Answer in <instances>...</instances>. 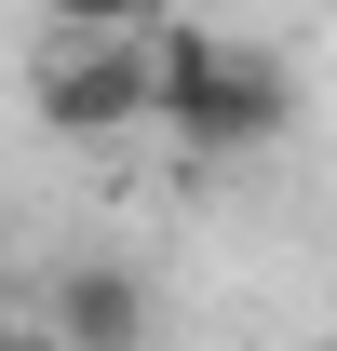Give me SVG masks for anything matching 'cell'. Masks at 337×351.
<instances>
[{
    "label": "cell",
    "instance_id": "cell-1",
    "mask_svg": "<svg viewBox=\"0 0 337 351\" xmlns=\"http://www.w3.org/2000/svg\"><path fill=\"white\" fill-rule=\"evenodd\" d=\"M284 54L256 41H216V27H162L149 41V122L189 149V162H243V149H270L284 135Z\"/></svg>",
    "mask_w": 337,
    "mask_h": 351
},
{
    "label": "cell",
    "instance_id": "cell-4",
    "mask_svg": "<svg viewBox=\"0 0 337 351\" xmlns=\"http://www.w3.org/2000/svg\"><path fill=\"white\" fill-rule=\"evenodd\" d=\"M175 27V0H41V41H149Z\"/></svg>",
    "mask_w": 337,
    "mask_h": 351
},
{
    "label": "cell",
    "instance_id": "cell-3",
    "mask_svg": "<svg viewBox=\"0 0 337 351\" xmlns=\"http://www.w3.org/2000/svg\"><path fill=\"white\" fill-rule=\"evenodd\" d=\"M41 324H54L68 351H149L162 311H149V284H135L122 257H82V270H54V284H41Z\"/></svg>",
    "mask_w": 337,
    "mask_h": 351
},
{
    "label": "cell",
    "instance_id": "cell-2",
    "mask_svg": "<svg viewBox=\"0 0 337 351\" xmlns=\"http://www.w3.org/2000/svg\"><path fill=\"white\" fill-rule=\"evenodd\" d=\"M149 41H41V68H27L41 135H135L149 122Z\"/></svg>",
    "mask_w": 337,
    "mask_h": 351
},
{
    "label": "cell",
    "instance_id": "cell-5",
    "mask_svg": "<svg viewBox=\"0 0 337 351\" xmlns=\"http://www.w3.org/2000/svg\"><path fill=\"white\" fill-rule=\"evenodd\" d=\"M0 351H68V338H54V324H27V338H0Z\"/></svg>",
    "mask_w": 337,
    "mask_h": 351
}]
</instances>
